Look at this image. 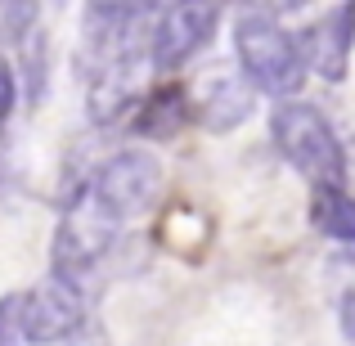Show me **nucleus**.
Returning a JSON list of instances; mask_svg holds the SVG:
<instances>
[{"label":"nucleus","mask_w":355,"mask_h":346,"mask_svg":"<svg viewBox=\"0 0 355 346\" xmlns=\"http://www.w3.org/2000/svg\"><path fill=\"white\" fill-rule=\"evenodd\" d=\"M270 139L284 153V162H293V171L311 180V189H320V184H347V153H342L329 117L315 104L284 99L270 113Z\"/></svg>","instance_id":"obj_2"},{"label":"nucleus","mask_w":355,"mask_h":346,"mask_svg":"<svg viewBox=\"0 0 355 346\" xmlns=\"http://www.w3.org/2000/svg\"><path fill=\"white\" fill-rule=\"evenodd\" d=\"M252 104H257V90L248 86L243 72H211L198 86V99H193V117L211 130V135H225L239 121H248Z\"/></svg>","instance_id":"obj_9"},{"label":"nucleus","mask_w":355,"mask_h":346,"mask_svg":"<svg viewBox=\"0 0 355 346\" xmlns=\"http://www.w3.org/2000/svg\"><path fill=\"white\" fill-rule=\"evenodd\" d=\"M306 0H248V9H261V14L279 18V14H293V9H302Z\"/></svg>","instance_id":"obj_16"},{"label":"nucleus","mask_w":355,"mask_h":346,"mask_svg":"<svg viewBox=\"0 0 355 346\" xmlns=\"http://www.w3.org/2000/svg\"><path fill=\"white\" fill-rule=\"evenodd\" d=\"M117 230H121V220L104 207V198H99L90 184L81 193H72L68 207H63V216H59V230H54V248H50L54 275L81 284V279L113 252Z\"/></svg>","instance_id":"obj_3"},{"label":"nucleus","mask_w":355,"mask_h":346,"mask_svg":"<svg viewBox=\"0 0 355 346\" xmlns=\"http://www.w3.org/2000/svg\"><path fill=\"white\" fill-rule=\"evenodd\" d=\"M86 320V288L77 279L50 275L41 288L23 293V342L32 346H59Z\"/></svg>","instance_id":"obj_5"},{"label":"nucleus","mask_w":355,"mask_h":346,"mask_svg":"<svg viewBox=\"0 0 355 346\" xmlns=\"http://www.w3.org/2000/svg\"><path fill=\"white\" fill-rule=\"evenodd\" d=\"M14 104H18V72H14V63L0 54V126L9 121Z\"/></svg>","instance_id":"obj_14"},{"label":"nucleus","mask_w":355,"mask_h":346,"mask_svg":"<svg viewBox=\"0 0 355 346\" xmlns=\"http://www.w3.org/2000/svg\"><path fill=\"white\" fill-rule=\"evenodd\" d=\"M189 95H184L180 86H162L153 90V95H144V104H139L135 113V135L139 139H171L175 130L189 121Z\"/></svg>","instance_id":"obj_11"},{"label":"nucleus","mask_w":355,"mask_h":346,"mask_svg":"<svg viewBox=\"0 0 355 346\" xmlns=\"http://www.w3.org/2000/svg\"><path fill=\"white\" fill-rule=\"evenodd\" d=\"M311 225L324 239L355 252V198L347 193V184H320L311 193Z\"/></svg>","instance_id":"obj_10"},{"label":"nucleus","mask_w":355,"mask_h":346,"mask_svg":"<svg viewBox=\"0 0 355 346\" xmlns=\"http://www.w3.org/2000/svg\"><path fill=\"white\" fill-rule=\"evenodd\" d=\"M41 23V0H0V41L23 45Z\"/></svg>","instance_id":"obj_12"},{"label":"nucleus","mask_w":355,"mask_h":346,"mask_svg":"<svg viewBox=\"0 0 355 346\" xmlns=\"http://www.w3.org/2000/svg\"><path fill=\"white\" fill-rule=\"evenodd\" d=\"M148 72H153V59L148 54H117L104 68L90 77V95H86V113L95 126H113V121L144 95Z\"/></svg>","instance_id":"obj_7"},{"label":"nucleus","mask_w":355,"mask_h":346,"mask_svg":"<svg viewBox=\"0 0 355 346\" xmlns=\"http://www.w3.org/2000/svg\"><path fill=\"white\" fill-rule=\"evenodd\" d=\"M297 41H302V54H306V68L311 72H320L324 81H347L351 50H355V0H338Z\"/></svg>","instance_id":"obj_8"},{"label":"nucleus","mask_w":355,"mask_h":346,"mask_svg":"<svg viewBox=\"0 0 355 346\" xmlns=\"http://www.w3.org/2000/svg\"><path fill=\"white\" fill-rule=\"evenodd\" d=\"M0 346H23V293L0 297Z\"/></svg>","instance_id":"obj_13"},{"label":"nucleus","mask_w":355,"mask_h":346,"mask_svg":"<svg viewBox=\"0 0 355 346\" xmlns=\"http://www.w3.org/2000/svg\"><path fill=\"white\" fill-rule=\"evenodd\" d=\"M234 54H239V68L248 77V86L279 99V104L297 99V90L306 86V72H311L302 41L279 18L261 14V9H243L234 18Z\"/></svg>","instance_id":"obj_1"},{"label":"nucleus","mask_w":355,"mask_h":346,"mask_svg":"<svg viewBox=\"0 0 355 346\" xmlns=\"http://www.w3.org/2000/svg\"><path fill=\"white\" fill-rule=\"evenodd\" d=\"M338 329H342V342L355 346V288L338 297Z\"/></svg>","instance_id":"obj_15"},{"label":"nucleus","mask_w":355,"mask_h":346,"mask_svg":"<svg viewBox=\"0 0 355 346\" xmlns=\"http://www.w3.org/2000/svg\"><path fill=\"white\" fill-rule=\"evenodd\" d=\"M220 5L216 0H171L157 18V41H153V68L171 72L184 68L202 45L216 36Z\"/></svg>","instance_id":"obj_6"},{"label":"nucleus","mask_w":355,"mask_h":346,"mask_svg":"<svg viewBox=\"0 0 355 346\" xmlns=\"http://www.w3.org/2000/svg\"><path fill=\"white\" fill-rule=\"evenodd\" d=\"M90 189L104 198V207L117 220H130V216L153 207L157 189H162V162L148 148H117L90 175Z\"/></svg>","instance_id":"obj_4"}]
</instances>
